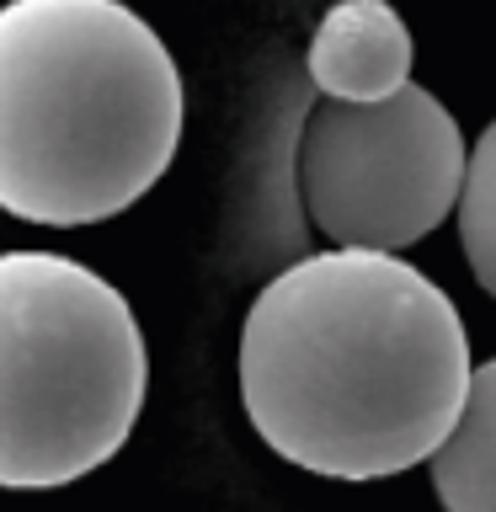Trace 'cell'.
<instances>
[{"mask_svg":"<svg viewBox=\"0 0 496 512\" xmlns=\"http://www.w3.org/2000/svg\"><path fill=\"white\" fill-rule=\"evenodd\" d=\"M454 299L390 251L283 267L240 326V406L294 470L384 480L438 454L470 390Z\"/></svg>","mask_w":496,"mask_h":512,"instance_id":"6da1fadb","label":"cell"},{"mask_svg":"<svg viewBox=\"0 0 496 512\" xmlns=\"http://www.w3.org/2000/svg\"><path fill=\"white\" fill-rule=\"evenodd\" d=\"M182 70L123 0L0 6V208L75 230L134 208L182 144Z\"/></svg>","mask_w":496,"mask_h":512,"instance_id":"7a4b0ae2","label":"cell"},{"mask_svg":"<svg viewBox=\"0 0 496 512\" xmlns=\"http://www.w3.org/2000/svg\"><path fill=\"white\" fill-rule=\"evenodd\" d=\"M150 352L118 288L75 256L0 251V486L54 491L134 432Z\"/></svg>","mask_w":496,"mask_h":512,"instance_id":"3957f363","label":"cell"},{"mask_svg":"<svg viewBox=\"0 0 496 512\" xmlns=\"http://www.w3.org/2000/svg\"><path fill=\"white\" fill-rule=\"evenodd\" d=\"M464 134L432 91L400 86L384 102H326L299 134L304 214L342 251H406L459 208Z\"/></svg>","mask_w":496,"mask_h":512,"instance_id":"277c9868","label":"cell"},{"mask_svg":"<svg viewBox=\"0 0 496 512\" xmlns=\"http://www.w3.org/2000/svg\"><path fill=\"white\" fill-rule=\"evenodd\" d=\"M310 80L326 102H384L411 86L416 43L390 0H336L310 38Z\"/></svg>","mask_w":496,"mask_h":512,"instance_id":"5b68a950","label":"cell"},{"mask_svg":"<svg viewBox=\"0 0 496 512\" xmlns=\"http://www.w3.org/2000/svg\"><path fill=\"white\" fill-rule=\"evenodd\" d=\"M427 464L443 512H496V358L470 368L464 406Z\"/></svg>","mask_w":496,"mask_h":512,"instance_id":"8992f818","label":"cell"},{"mask_svg":"<svg viewBox=\"0 0 496 512\" xmlns=\"http://www.w3.org/2000/svg\"><path fill=\"white\" fill-rule=\"evenodd\" d=\"M459 240L464 262H470L475 283L496 299V118L480 128L464 160V187H459Z\"/></svg>","mask_w":496,"mask_h":512,"instance_id":"52a82bcc","label":"cell"}]
</instances>
